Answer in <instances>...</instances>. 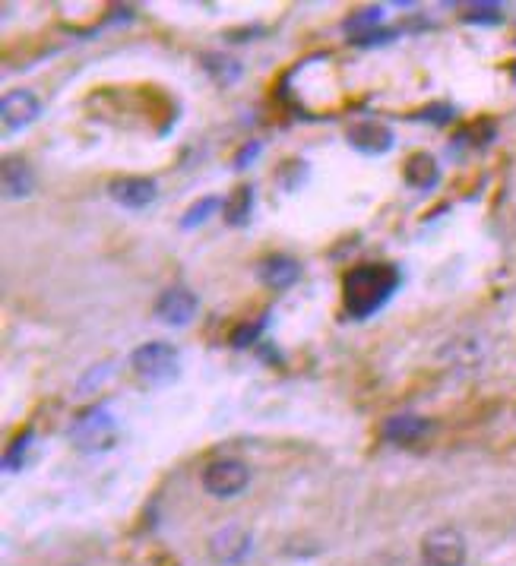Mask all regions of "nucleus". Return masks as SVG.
Wrapping results in <instances>:
<instances>
[{
	"label": "nucleus",
	"instance_id": "aec40b11",
	"mask_svg": "<svg viewBox=\"0 0 516 566\" xmlns=\"http://www.w3.org/2000/svg\"><path fill=\"white\" fill-rule=\"evenodd\" d=\"M377 19H380V7H374V10H361V16L349 19V23H346V29H358V26H368V23H377Z\"/></svg>",
	"mask_w": 516,
	"mask_h": 566
},
{
	"label": "nucleus",
	"instance_id": "f3484780",
	"mask_svg": "<svg viewBox=\"0 0 516 566\" xmlns=\"http://www.w3.org/2000/svg\"><path fill=\"white\" fill-rule=\"evenodd\" d=\"M29 440H32V434L26 431L23 437H19L10 450H7V456H4V465H7V472H19V465H23V453H26V446H29Z\"/></svg>",
	"mask_w": 516,
	"mask_h": 566
},
{
	"label": "nucleus",
	"instance_id": "5701e85b",
	"mask_svg": "<svg viewBox=\"0 0 516 566\" xmlns=\"http://www.w3.org/2000/svg\"><path fill=\"white\" fill-rule=\"evenodd\" d=\"M257 152H260V146H257V143H254L251 149H241V155H238V168H244L247 162H251V159H254V155H257Z\"/></svg>",
	"mask_w": 516,
	"mask_h": 566
},
{
	"label": "nucleus",
	"instance_id": "20e7f679",
	"mask_svg": "<svg viewBox=\"0 0 516 566\" xmlns=\"http://www.w3.org/2000/svg\"><path fill=\"white\" fill-rule=\"evenodd\" d=\"M469 557V544L460 529L453 525H441V529H431L422 538V560L425 566H466Z\"/></svg>",
	"mask_w": 516,
	"mask_h": 566
},
{
	"label": "nucleus",
	"instance_id": "0eeeda50",
	"mask_svg": "<svg viewBox=\"0 0 516 566\" xmlns=\"http://www.w3.org/2000/svg\"><path fill=\"white\" fill-rule=\"evenodd\" d=\"M247 554H251V532L244 525H222L209 535V557L216 563H241Z\"/></svg>",
	"mask_w": 516,
	"mask_h": 566
},
{
	"label": "nucleus",
	"instance_id": "1a4fd4ad",
	"mask_svg": "<svg viewBox=\"0 0 516 566\" xmlns=\"http://www.w3.org/2000/svg\"><path fill=\"white\" fill-rule=\"evenodd\" d=\"M346 140L352 149L365 152V155H384L393 149V130L380 121H355L346 130Z\"/></svg>",
	"mask_w": 516,
	"mask_h": 566
},
{
	"label": "nucleus",
	"instance_id": "2eb2a0df",
	"mask_svg": "<svg viewBox=\"0 0 516 566\" xmlns=\"http://www.w3.org/2000/svg\"><path fill=\"white\" fill-rule=\"evenodd\" d=\"M222 212H225V222L235 225V228H241V225L251 222V212H254V187H247V184L235 187L232 193H228V200L222 203Z\"/></svg>",
	"mask_w": 516,
	"mask_h": 566
},
{
	"label": "nucleus",
	"instance_id": "4468645a",
	"mask_svg": "<svg viewBox=\"0 0 516 566\" xmlns=\"http://www.w3.org/2000/svg\"><path fill=\"white\" fill-rule=\"evenodd\" d=\"M431 431V424L418 415H396L384 424V437L390 443H415Z\"/></svg>",
	"mask_w": 516,
	"mask_h": 566
},
{
	"label": "nucleus",
	"instance_id": "6e6552de",
	"mask_svg": "<svg viewBox=\"0 0 516 566\" xmlns=\"http://www.w3.org/2000/svg\"><path fill=\"white\" fill-rule=\"evenodd\" d=\"M197 307H200V301H197L194 291L175 285V288H168V291H162V295H159L156 317L165 326H187L190 320L197 317Z\"/></svg>",
	"mask_w": 516,
	"mask_h": 566
},
{
	"label": "nucleus",
	"instance_id": "9d476101",
	"mask_svg": "<svg viewBox=\"0 0 516 566\" xmlns=\"http://www.w3.org/2000/svg\"><path fill=\"white\" fill-rule=\"evenodd\" d=\"M111 200L121 203L124 209H146L159 200V184L152 178H118L111 181Z\"/></svg>",
	"mask_w": 516,
	"mask_h": 566
},
{
	"label": "nucleus",
	"instance_id": "ddd939ff",
	"mask_svg": "<svg viewBox=\"0 0 516 566\" xmlns=\"http://www.w3.org/2000/svg\"><path fill=\"white\" fill-rule=\"evenodd\" d=\"M301 266L292 257H270L260 263V282L270 288H289L292 282H298Z\"/></svg>",
	"mask_w": 516,
	"mask_h": 566
},
{
	"label": "nucleus",
	"instance_id": "f257e3e1",
	"mask_svg": "<svg viewBox=\"0 0 516 566\" xmlns=\"http://www.w3.org/2000/svg\"><path fill=\"white\" fill-rule=\"evenodd\" d=\"M399 288V272L390 263H361L342 279V298L355 320H365L384 307Z\"/></svg>",
	"mask_w": 516,
	"mask_h": 566
},
{
	"label": "nucleus",
	"instance_id": "6ab92c4d",
	"mask_svg": "<svg viewBox=\"0 0 516 566\" xmlns=\"http://www.w3.org/2000/svg\"><path fill=\"white\" fill-rule=\"evenodd\" d=\"M263 329V320H257V323H251V326H241V329H235V336H232V345L235 348H244V345H251L254 339H257V333Z\"/></svg>",
	"mask_w": 516,
	"mask_h": 566
},
{
	"label": "nucleus",
	"instance_id": "dca6fc26",
	"mask_svg": "<svg viewBox=\"0 0 516 566\" xmlns=\"http://www.w3.org/2000/svg\"><path fill=\"white\" fill-rule=\"evenodd\" d=\"M219 209V200L216 197H206L200 200L197 206H190L187 209V216L181 219V228H194V225H203L209 219V212H216Z\"/></svg>",
	"mask_w": 516,
	"mask_h": 566
},
{
	"label": "nucleus",
	"instance_id": "7ed1b4c3",
	"mask_svg": "<svg viewBox=\"0 0 516 566\" xmlns=\"http://www.w3.org/2000/svg\"><path fill=\"white\" fill-rule=\"evenodd\" d=\"M70 440L83 453H108L118 443V421H114V415L105 405H95L73 421Z\"/></svg>",
	"mask_w": 516,
	"mask_h": 566
},
{
	"label": "nucleus",
	"instance_id": "f8f14e48",
	"mask_svg": "<svg viewBox=\"0 0 516 566\" xmlns=\"http://www.w3.org/2000/svg\"><path fill=\"white\" fill-rule=\"evenodd\" d=\"M35 190V174L23 159H7L4 162V193L10 200H23Z\"/></svg>",
	"mask_w": 516,
	"mask_h": 566
},
{
	"label": "nucleus",
	"instance_id": "39448f33",
	"mask_svg": "<svg viewBox=\"0 0 516 566\" xmlns=\"http://www.w3.org/2000/svg\"><path fill=\"white\" fill-rule=\"evenodd\" d=\"M247 481H251V468H247L241 459H216L203 468V487L206 494H213L219 500L238 497Z\"/></svg>",
	"mask_w": 516,
	"mask_h": 566
},
{
	"label": "nucleus",
	"instance_id": "412c9836",
	"mask_svg": "<svg viewBox=\"0 0 516 566\" xmlns=\"http://www.w3.org/2000/svg\"><path fill=\"white\" fill-rule=\"evenodd\" d=\"M418 117H428V121H434V124H447L450 117H453V108H447V105H441V108H428V111H422Z\"/></svg>",
	"mask_w": 516,
	"mask_h": 566
},
{
	"label": "nucleus",
	"instance_id": "a211bd4d",
	"mask_svg": "<svg viewBox=\"0 0 516 566\" xmlns=\"http://www.w3.org/2000/svg\"><path fill=\"white\" fill-rule=\"evenodd\" d=\"M469 23H501V7L498 4H479L466 13Z\"/></svg>",
	"mask_w": 516,
	"mask_h": 566
},
{
	"label": "nucleus",
	"instance_id": "4be33fe9",
	"mask_svg": "<svg viewBox=\"0 0 516 566\" xmlns=\"http://www.w3.org/2000/svg\"><path fill=\"white\" fill-rule=\"evenodd\" d=\"M371 566H406L403 557H390V554H380L377 560H371Z\"/></svg>",
	"mask_w": 516,
	"mask_h": 566
},
{
	"label": "nucleus",
	"instance_id": "9b49d317",
	"mask_svg": "<svg viewBox=\"0 0 516 566\" xmlns=\"http://www.w3.org/2000/svg\"><path fill=\"white\" fill-rule=\"evenodd\" d=\"M403 178L415 190H431L437 181H441V165H437V159L431 152H415L406 159Z\"/></svg>",
	"mask_w": 516,
	"mask_h": 566
},
{
	"label": "nucleus",
	"instance_id": "423d86ee",
	"mask_svg": "<svg viewBox=\"0 0 516 566\" xmlns=\"http://www.w3.org/2000/svg\"><path fill=\"white\" fill-rule=\"evenodd\" d=\"M42 114V99L29 89H16L4 95V105H0V121H4V136L23 133L29 124L38 121Z\"/></svg>",
	"mask_w": 516,
	"mask_h": 566
},
{
	"label": "nucleus",
	"instance_id": "f03ea898",
	"mask_svg": "<svg viewBox=\"0 0 516 566\" xmlns=\"http://www.w3.org/2000/svg\"><path fill=\"white\" fill-rule=\"evenodd\" d=\"M130 364L137 370V377L152 383V386H165L175 383L181 377V351L168 342H146L130 355Z\"/></svg>",
	"mask_w": 516,
	"mask_h": 566
}]
</instances>
